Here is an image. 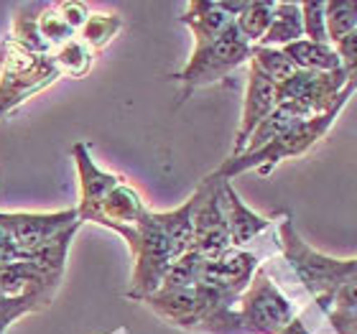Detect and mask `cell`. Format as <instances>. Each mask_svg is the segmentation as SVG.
I'll list each match as a JSON object with an SVG mask.
<instances>
[{
	"label": "cell",
	"mask_w": 357,
	"mask_h": 334,
	"mask_svg": "<svg viewBox=\"0 0 357 334\" xmlns=\"http://www.w3.org/2000/svg\"><path fill=\"white\" fill-rule=\"evenodd\" d=\"M79 222L77 209L56 212V215H6L0 212V227L8 232L13 245L21 252H36L54 240L59 232Z\"/></svg>",
	"instance_id": "3"
},
{
	"label": "cell",
	"mask_w": 357,
	"mask_h": 334,
	"mask_svg": "<svg viewBox=\"0 0 357 334\" xmlns=\"http://www.w3.org/2000/svg\"><path fill=\"white\" fill-rule=\"evenodd\" d=\"M120 26H123V21H120L118 15H100V13H95V15H89L87 23H84L82 29H79V33H77V36H79V41L87 46L89 52L95 54V52H100L102 46L110 44V38L118 33Z\"/></svg>",
	"instance_id": "10"
},
{
	"label": "cell",
	"mask_w": 357,
	"mask_h": 334,
	"mask_svg": "<svg viewBox=\"0 0 357 334\" xmlns=\"http://www.w3.org/2000/svg\"><path fill=\"white\" fill-rule=\"evenodd\" d=\"M245 15H240V29L245 36H261L266 26H271V6H245Z\"/></svg>",
	"instance_id": "14"
},
{
	"label": "cell",
	"mask_w": 357,
	"mask_h": 334,
	"mask_svg": "<svg viewBox=\"0 0 357 334\" xmlns=\"http://www.w3.org/2000/svg\"><path fill=\"white\" fill-rule=\"evenodd\" d=\"M52 301H46L38 294H21V296H0V334L10 327V321L23 317V314L41 312Z\"/></svg>",
	"instance_id": "12"
},
{
	"label": "cell",
	"mask_w": 357,
	"mask_h": 334,
	"mask_svg": "<svg viewBox=\"0 0 357 334\" xmlns=\"http://www.w3.org/2000/svg\"><path fill=\"white\" fill-rule=\"evenodd\" d=\"M225 194H227V209H230V215H227V235L232 238L235 245H243V243L255 238L266 227V220L255 217L253 212H248L238 202V197L232 194L230 186H225Z\"/></svg>",
	"instance_id": "8"
},
{
	"label": "cell",
	"mask_w": 357,
	"mask_h": 334,
	"mask_svg": "<svg viewBox=\"0 0 357 334\" xmlns=\"http://www.w3.org/2000/svg\"><path fill=\"white\" fill-rule=\"evenodd\" d=\"M89 61H92V52L79 41V36L54 52V64L59 67L61 75L84 77L89 72Z\"/></svg>",
	"instance_id": "11"
},
{
	"label": "cell",
	"mask_w": 357,
	"mask_h": 334,
	"mask_svg": "<svg viewBox=\"0 0 357 334\" xmlns=\"http://www.w3.org/2000/svg\"><path fill=\"white\" fill-rule=\"evenodd\" d=\"M275 103V84L263 75L261 69H253V82H250V92H248V107H245V123H243V130L238 135V146L235 151H243V143H245L248 133H253V128L266 118L271 107Z\"/></svg>",
	"instance_id": "7"
},
{
	"label": "cell",
	"mask_w": 357,
	"mask_h": 334,
	"mask_svg": "<svg viewBox=\"0 0 357 334\" xmlns=\"http://www.w3.org/2000/svg\"><path fill=\"white\" fill-rule=\"evenodd\" d=\"M75 161H77V171H79V186H82V202H79L77 217H79V225L97 222V215H100L105 197L120 184V179L97 169L92 164V158H89L84 143H77L75 146Z\"/></svg>",
	"instance_id": "4"
},
{
	"label": "cell",
	"mask_w": 357,
	"mask_h": 334,
	"mask_svg": "<svg viewBox=\"0 0 357 334\" xmlns=\"http://www.w3.org/2000/svg\"><path fill=\"white\" fill-rule=\"evenodd\" d=\"M248 56V44L245 38L240 36V29L235 23H230L227 29L209 44H199L197 54H194L192 64L184 72V79L189 84H204L212 82L215 77L225 75L230 67L240 64Z\"/></svg>",
	"instance_id": "2"
},
{
	"label": "cell",
	"mask_w": 357,
	"mask_h": 334,
	"mask_svg": "<svg viewBox=\"0 0 357 334\" xmlns=\"http://www.w3.org/2000/svg\"><path fill=\"white\" fill-rule=\"evenodd\" d=\"M56 8H59V13L64 15V21H67L75 31L82 29L89 18V8L84 6V3H59Z\"/></svg>",
	"instance_id": "15"
},
{
	"label": "cell",
	"mask_w": 357,
	"mask_h": 334,
	"mask_svg": "<svg viewBox=\"0 0 357 334\" xmlns=\"http://www.w3.org/2000/svg\"><path fill=\"white\" fill-rule=\"evenodd\" d=\"M286 56L306 67H335V54L327 52L321 44H291L286 49Z\"/></svg>",
	"instance_id": "13"
},
{
	"label": "cell",
	"mask_w": 357,
	"mask_h": 334,
	"mask_svg": "<svg viewBox=\"0 0 357 334\" xmlns=\"http://www.w3.org/2000/svg\"><path fill=\"white\" fill-rule=\"evenodd\" d=\"M143 204L138 199V194L126 184H118L107 197H105L102 207H100V215H97V225H105V227H112V230H123L130 225H138L143 217Z\"/></svg>",
	"instance_id": "6"
},
{
	"label": "cell",
	"mask_w": 357,
	"mask_h": 334,
	"mask_svg": "<svg viewBox=\"0 0 357 334\" xmlns=\"http://www.w3.org/2000/svg\"><path fill=\"white\" fill-rule=\"evenodd\" d=\"M289 319V304L283 301L266 278H258V286L248 296L245 306V321L255 332H275L281 329Z\"/></svg>",
	"instance_id": "5"
},
{
	"label": "cell",
	"mask_w": 357,
	"mask_h": 334,
	"mask_svg": "<svg viewBox=\"0 0 357 334\" xmlns=\"http://www.w3.org/2000/svg\"><path fill=\"white\" fill-rule=\"evenodd\" d=\"M0 115L10 112L61 77L54 56L33 54L13 36H8L0 44Z\"/></svg>",
	"instance_id": "1"
},
{
	"label": "cell",
	"mask_w": 357,
	"mask_h": 334,
	"mask_svg": "<svg viewBox=\"0 0 357 334\" xmlns=\"http://www.w3.org/2000/svg\"><path fill=\"white\" fill-rule=\"evenodd\" d=\"M36 31H38V36H41V41L52 49V54L56 52V49H61L64 44H69V41L77 38V33H79V31H75L67 21H64V15L59 13V8L56 6L46 8L44 13L38 15Z\"/></svg>",
	"instance_id": "9"
}]
</instances>
